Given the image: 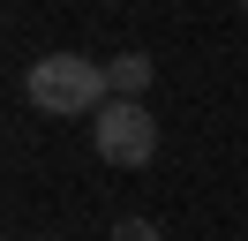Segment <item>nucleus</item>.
<instances>
[{"label": "nucleus", "mask_w": 248, "mask_h": 241, "mask_svg": "<svg viewBox=\"0 0 248 241\" xmlns=\"http://www.w3.org/2000/svg\"><path fill=\"white\" fill-rule=\"evenodd\" d=\"M106 83H113V98H136L143 105V90H151V53H113L106 60Z\"/></svg>", "instance_id": "3"}, {"label": "nucleus", "mask_w": 248, "mask_h": 241, "mask_svg": "<svg viewBox=\"0 0 248 241\" xmlns=\"http://www.w3.org/2000/svg\"><path fill=\"white\" fill-rule=\"evenodd\" d=\"M91 143H98V158H106V166H151V151H158V120H151V105L113 98L106 113L91 120Z\"/></svg>", "instance_id": "2"}, {"label": "nucleus", "mask_w": 248, "mask_h": 241, "mask_svg": "<svg viewBox=\"0 0 248 241\" xmlns=\"http://www.w3.org/2000/svg\"><path fill=\"white\" fill-rule=\"evenodd\" d=\"M23 90H31V105H38V113H53V120H91V113H106V105H113L106 68L83 60V53H46V60H31Z\"/></svg>", "instance_id": "1"}, {"label": "nucleus", "mask_w": 248, "mask_h": 241, "mask_svg": "<svg viewBox=\"0 0 248 241\" xmlns=\"http://www.w3.org/2000/svg\"><path fill=\"white\" fill-rule=\"evenodd\" d=\"M106 241H166V234H158V226L151 219H121V226H113V234Z\"/></svg>", "instance_id": "4"}]
</instances>
